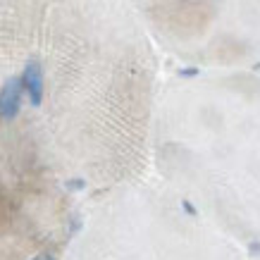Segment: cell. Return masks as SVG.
Returning <instances> with one entry per match:
<instances>
[{
	"instance_id": "obj_3",
	"label": "cell",
	"mask_w": 260,
	"mask_h": 260,
	"mask_svg": "<svg viewBox=\"0 0 260 260\" xmlns=\"http://www.w3.org/2000/svg\"><path fill=\"white\" fill-rule=\"evenodd\" d=\"M181 208H184V210H186V215H191V217H196V208H193V205H191V201H181Z\"/></svg>"
},
{
	"instance_id": "obj_4",
	"label": "cell",
	"mask_w": 260,
	"mask_h": 260,
	"mask_svg": "<svg viewBox=\"0 0 260 260\" xmlns=\"http://www.w3.org/2000/svg\"><path fill=\"white\" fill-rule=\"evenodd\" d=\"M248 253H251V255H255V253H258V255H260V244H258V241H251V244H248Z\"/></svg>"
},
{
	"instance_id": "obj_1",
	"label": "cell",
	"mask_w": 260,
	"mask_h": 260,
	"mask_svg": "<svg viewBox=\"0 0 260 260\" xmlns=\"http://www.w3.org/2000/svg\"><path fill=\"white\" fill-rule=\"evenodd\" d=\"M22 79L19 77H12L3 84L0 88V119L5 122H12V119L19 115V108H22Z\"/></svg>"
},
{
	"instance_id": "obj_5",
	"label": "cell",
	"mask_w": 260,
	"mask_h": 260,
	"mask_svg": "<svg viewBox=\"0 0 260 260\" xmlns=\"http://www.w3.org/2000/svg\"><path fill=\"white\" fill-rule=\"evenodd\" d=\"M198 70L196 67H191V70H181V77H196Z\"/></svg>"
},
{
	"instance_id": "obj_6",
	"label": "cell",
	"mask_w": 260,
	"mask_h": 260,
	"mask_svg": "<svg viewBox=\"0 0 260 260\" xmlns=\"http://www.w3.org/2000/svg\"><path fill=\"white\" fill-rule=\"evenodd\" d=\"M31 260H55L53 255H48V253H43V255H36V258H31Z\"/></svg>"
},
{
	"instance_id": "obj_2",
	"label": "cell",
	"mask_w": 260,
	"mask_h": 260,
	"mask_svg": "<svg viewBox=\"0 0 260 260\" xmlns=\"http://www.w3.org/2000/svg\"><path fill=\"white\" fill-rule=\"evenodd\" d=\"M22 88L24 93L29 95V103H31L34 108H39L41 103H43V93H46V84H43V67H41L36 60L24 67L22 72Z\"/></svg>"
}]
</instances>
